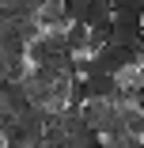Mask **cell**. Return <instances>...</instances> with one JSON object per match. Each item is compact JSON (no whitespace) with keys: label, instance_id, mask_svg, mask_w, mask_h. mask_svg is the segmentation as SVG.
<instances>
[{"label":"cell","instance_id":"1","mask_svg":"<svg viewBox=\"0 0 144 148\" xmlns=\"http://www.w3.org/2000/svg\"><path fill=\"white\" fill-rule=\"evenodd\" d=\"M91 72H110V76H125L140 57H136V46H121V42H106L102 49H95L91 57Z\"/></svg>","mask_w":144,"mask_h":148},{"label":"cell","instance_id":"2","mask_svg":"<svg viewBox=\"0 0 144 148\" xmlns=\"http://www.w3.org/2000/svg\"><path fill=\"white\" fill-rule=\"evenodd\" d=\"M140 34H144V15L140 12H114L110 15V42L136 46Z\"/></svg>","mask_w":144,"mask_h":148},{"label":"cell","instance_id":"3","mask_svg":"<svg viewBox=\"0 0 144 148\" xmlns=\"http://www.w3.org/2000/svg\"><path fill=\"white\" fill-rule=\"evenodd\" d=\"M83 91H87V99H99V103H118L121 80L110 76V72H87L83 76Z\"/></svg>","mask_w":144,"mask_h":148},{"label":"cell","instance_id":"4","mask_svg":"<svg viewBox=\"0 0 144 148\" xmlns=\"http://www.w3.org/2000/svg\"><path fill=\"white\" fill-rule=\"evenodd\" d=\"M114 15V0H83V27H99V23H110Z\"/></svg>","mask_w":144,"mask_h":148},{"label":"cell","instance_id":"5","mask_svg":"<svg viewBox=\"0 0 144 148\" xmlns=\"http://www.w3.org/2000/svg\"><path fill=\"white\" fill-rule=\"evenodd\" d=\"M65 53H72V57L87 53V27L83 23H68L65 27Z\"/></svg>","mask_w":144,"mask_h":148},{"label":"cell","instance_id":"6","mask_svg":"<svg viewBox=\"0 0 144 148\" xmlns=\"http://www.w3.org/2000/svg\"><path fill=\"white\" fill-rule=\"evenodd\" d=\"M65 144L68 148H106V140L91 129V125H80V129H72L68 137H65Z\"/></svg>","mask_w":144,"mask_h":148},{"label":"cell","instance_id":"7","mask_svg":"<svg viewBox=\"0 0 144 148\" xmlns=\"http://www.w3.org/2000/svg\"><path fill=\"white\" fill-rule=\"evenodd\" d=\"M110 42V23H99V27H87V53L102 49Z\"/></svg>","mask_w":144,"mask_h":148},{"label":"cell","instance_id":"8","mask_svg":"<svg viewBox=\"0 0 144 148\" xmlns=\"http://www.w3.org/2000/svg\"><path fill=\"white\" fill-rule=\"evenodd\" d=\"M114 12H140L144 15V0H114Z\"/></svg>","mask_w":144,"mask_h":148},{"label":"cell","instance_id":"9","mask_svg":"<svg viewBox=\"0 0 144 148\" xmlns=\"http://www.w3.org/2000/svg\"><path fill=\"white\" fill-rule=\"evenodd\" d=\"M4 148H34V144H23V140H4Z\"/></svg>","mask_w":144,"mask_h":148}]
</instances>
